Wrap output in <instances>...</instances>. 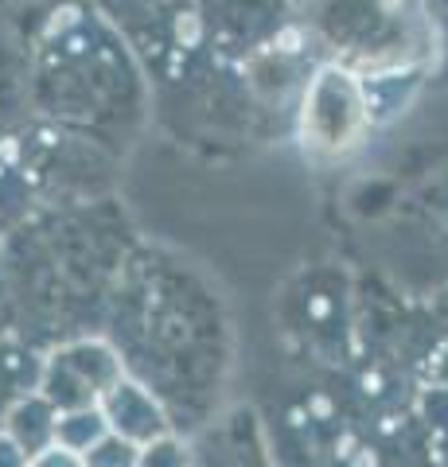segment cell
Masks as SVG:
<instances>
[{"mask_svg":"<svg viewBox=\"0 0 448 467\" xmlns=\"http://www.w3.org/2000/svg\"><path fill=\"white\" fill-rule=\"evenodd\" d=\"M367 125L363 94L351 75L343 70H320L305 98V137L316 149H347L355 144Z\"/></svg>","mask_w":448,"mask_h":467,"instance_id":"6da1fadb","label":"cell"}]
</instances>
